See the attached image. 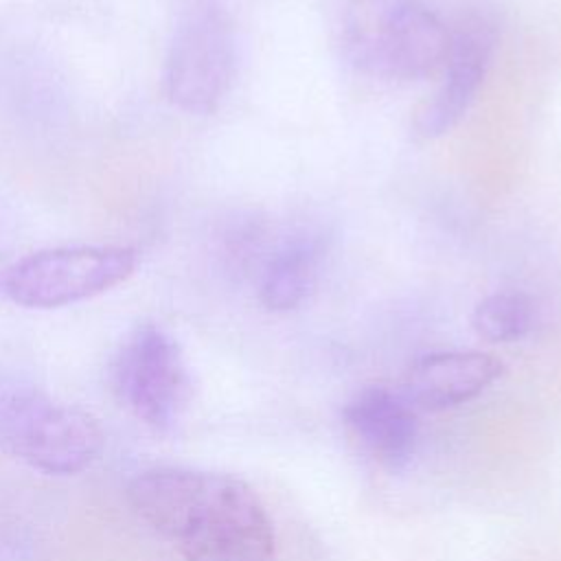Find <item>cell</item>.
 <instances>
[{"label":"cell","instance_id":"obj_8","mask_svg":"<svg viewBox=\"0 0 561 561\" xmlns=\"http://www.w3.org/2000/svg\"><path fill=\"white\" fill-rule=\"evenodd\" d=\"M351 436L388 471L403 469L416 447L414 405L388 386H366L344 405Z\"/></svg>","mask_w":561,"mask_h":561},{"label":"cell","instance_id":"obj_6","mask_svg":"<svg viewBox=\"0 0 561 561\" xmlns=\"http://www.w3.org/2000/svg\"><path fill=\"white\" fill-rule=\"evenodd\" d=\"M237 35L219 9H202L186 18L173 35L164 61L169 101L186 112L213 114L237 77Z\"/></svg>","mask_w":561,"mask_h":561},{"label":"cell","instance_id":"obj_9","mask_svg":"<svg viewBox=\"0 0 561 561\" xmlns=\"http://www.w3.org/2000/svg\"><path fill=\"white\" fill-rule=\"evenodd\" d=\"M502 362L489 353H432L410 366L403 394L414 408L445 410L476 399L502 375Z\"/></svg>","mask_w":561,"mask_h":561},{"label":"cell","instance_id":"obj_10","mask_svg":"<svg viewBox=\"0 0 561 561\" xmlns=\"http://www.w3.org/2000/svg\"><path fill=\"white\" fill-rule=\"evenodd\" d=\"M324 259V241L313 232H294L261 256L256 270L259 300L270 311H291L313 291Z\"/></svg>","mask_w":561,"mask_h":561},{"label":"cell","instance_id":"obj_4","mask_svg":"<svg viewBox=\"0 0 561 561\" xmlns=\"http://www.w3.org/2000/svg\"><path fill=\"white\" fill-rule=\"evenodd\" d=\"M138 256L125 245H72L33 252L0 276L2 294L26 309H57L94 298L136 270Z\"/></svg>","mask_w":561,"mask_h":561},{"label":"cell","instance_id":"obj_11","mask_svg":"<svg viewBox=\"0 0 561 561\" xmlns=\"http://www.w3.org/2000/svg\"><path fill=\"white\" fill-rule=\"evenodd\" d=\"M535 324V305L522 291H497L482 298L473 313L471 327L486 342H513L524 337Z\"/></svg>","mask_w":561,"mask_h":561},{"label":"cell","instance_id":"obj_3","mask_svg":"<svg viewBox=\"0 0 561 561\" xmlns=\"http://www.w3.org/2000/svg\"><path fill=\"white\" fill-rule=\"evenodd\" d=\"M0 449L50 476L90 467L103 449V432L85 410L33 388L0 392Z\"/></svg>","mask_w":561,"mask_h":561},{"label":"cell","instance_id":"obj_7","mask_svg":"<svg viewBox=\"0 0 561 561\" xmlns=\"http://www.w3.org/2000/svg\"><path fill=\"white\" fill-rule=\"evenodd\" d=\"M497 31L486 15H467L449 31L443 81L412 112V127L423 138L451 131L469 112L486 77Z\"/></svg>","mask_w":561,"mask_h":561},{"label":"cell","instance_id":"obj_5","mask_svg":"<svg viewBox=\"0 0 561 561\" xmlns=\"http://www.w3.org/2000/svg\"><path fill=\"white\" fill-rule=\"evenodd\" d=\"M118 401L145 425L167 432L184 414L193 383L178 342L158 324H138L112 362Z\"/></svg>","mask_w":561,"mask_h":561},{"label":"cell","instance_id":"obj_2","mask_svg":"<svg viewBox=\"0 0 561 561\" xmlns=\"http://www.w3.org/2000/svg\"><path fill=\"white\" fill-rule=\"evenodd\" d=\"M342 48L364 75L410 81L445 64L449 28L425 0H346Z\"/></svg>","mask_w":561,"mask_h":561},{"label":"cell","instance_id":"obj_1","mask_svg":"<svg viewBox=\"0 0 561 561\" xmlns=\"http://www.w3.org/2000/svg\"><path fill=\"white\" fill-rule=\"evenodd\" d=\"M127 500L142 522L178 541L184 561H274L272 519L237 476L156 467L129 482Z\"/></svg>","mask_w":561,"mask_h":561}]
</instances>
